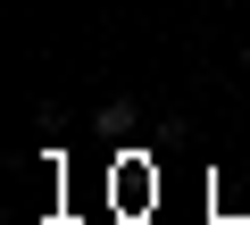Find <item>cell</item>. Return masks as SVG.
Wrapping results in <instances>:
<instances>
[{"label":"cell","instance_id":"1","mask_svg":"<svg viewBox=\"0 0 250 225\" xmlns=\"http://www.w3.org/2000/svg\"><path fill=\"white\" fill-rule=\"evenodd\" d=\"M134 125H142V108H134V100H125V92L92 108V134H100V142H125V134H134Z\"/></svg>","mask_w":250,"mask_h":225},{"label":"cell","instance_id":"2","mask_svg":"<svg viewBox=\"0 0 250 225\" xmlns=\"http://www.w3.org/2000/svg\"><path fill=\"white\" fill-rule=\"evenodd\" d=\"M242 75H250V50H242Z\"/></svg>","mask_w":250,"mask_h":225}]
</instances>
